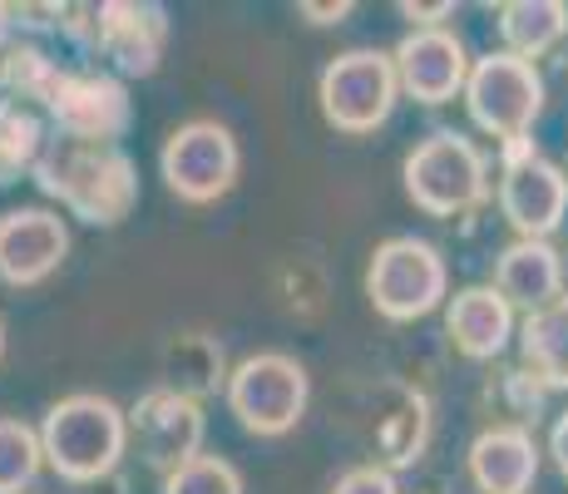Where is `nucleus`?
Listing matches in <instances>:
<instances>
[{
	"mask_svg": "<svg viewBox=\"0 0 568 494\" xmlns=\"http://www.w3.org/2000/svg\"><path fill=\"white\" fill-rule=\"evenodd\" d=\"M163 494H247L243 490V470L223 455H193L189 465L163 475Z\"/></svg>",
	"mask_w": 568,
	"mask_h": 494,
	"instance_id": "nucleus-25",
	"label": "nucleus"
},
{
	"mask_svg": "<svg viewBox=\"0 0 568 494\" xmlns=\"http://www.w3.org/2000/svg\"><path fill=\"white\" fill-rule=\"evenodd\" d=\"M519 366L539 381L544 391H568V292L559 302L539 306L515 326Z\"/></svg>",
	"mask_w": 568,
	"mask_h": 494,
	"instance_id": "nucleus-20",
	"label": "nucleus"
},
{
	"mask_svg": "<svg viewBox=\"0 0 568 494\" xmlns=\"http://www.w3.org/2000/svg\"><path fill=\"white\" fill-rule=\"evenodd\" d=\"M352 0H342V6H312V0H302V6H297V16L302 20H312V26H342V20L346 16H352Z\"/></svg>",
	"mask_w": 568,
	"mask_h": 494,
	"instance_id": "nucleus-30",
	"label": "nucleus"
},
{
	"mask_svg": "<svg viewBox=\"0 0 568 494\" xmlns=\"http://www.w3.org/2000/svg\"><path fill=\"white\" fill-rule=\"evenodd\" d=\"M390 64H396L400 94L425 109H440V104H450V99H460V90H465L469 50L450 26L410 30V36L390 50Z\"/></svg>",
	"mask_w": 568,
	"mask_h": 494,
	"instance_id": "nucleus-14",
	"label": "nucleus"
},
{
	"mask_svg": "<svg viewBox=\"0 0 568 494\" xmlns=\"http://www.w3.org/2000/svg\"><path fill=\"white\" fill-rule=\"evenodd\" d=\"M45 470L64 480V485H104L129 455V421L124 405H114L100 391H70L45 411L36 425Z\"/></svg>",
	"mask_w": 568,
	"mask_h": 494,
	"instance_id": "nucleus-2",
	"label": "nucleus"
},
{
	"mask_svg": "<svg viewBox=\"0 0 568 494\" xmlns=\"http://www.w3.org/2000/svg\"><path fill=\"white\" fill-rule=\"evenodd\" d=\"M169 50V10L154 0H100V50L114 80H149Z\"/></svg>",
	"mask_w": 568,
	"mask_h": 494,
	"instance_id": "nucleus-12",
	"label": "nucleus"
},
{
	"mask_svg": "<svg viewBox=\"0 0 568 494\" xmlns=\"http://www.w3.org/2000/svg\"><path fill=\"white\" fill-rule=\"evenodd\" d=\"M45 470L40 435L20 415H0V494H30V485Z\"/></svg>",
	"mask_w": 568,
	"mask_h": 494,
	"instance_id": "nucleus-24",
	"label": "nucleus"
},
{
	"mask_svg": "<svg viewBox=\"0 0 568 494\" xmlns=\"http://www.w3.org/2000/svg\"><path fill=\"white\" fill-rule=\"evenodd\" d=\"M64 64L40 46V40H6L0 46V99L16 109H45Z\"/></svg>",
	"mask_w": 568,
	"mask_h": 494,
	"instance_id": "nucleus-22",
	"label": "nucleus"
},
{
	"mask_svg": "<svg viewBox=\"0 0 568 494\" xmlns=\"http://www.w3.org/2000/svg\"><path fill=\"white\" fill-rule=\"evenodd\" d=\"M495 26H499V40H505L499 50L534 64L564 46L568 6L564 0H505V6H495Z\"/></svg>",
	"mask_w": 568,
	"mask_h": 494,
	"instance_id": "nucleus-21",
	"label": "nucleus"
},
{
	"mask_svg": "<svg viewBox=\"0 0 568 494\" xmlns=\"http://www.w3.org/2000/svg\"><path fill=\"white\" fill-rule=\"evenodd\" d=\"M332 494H400V485H396V475L381 465H352L332 485Z\"/></svg>",
	"mask_w": 568,
	"mask_h": 494,
	"instance_id": "nucleus-27",
	"label": "nucleus"
},
{
	"mask_svg": "<svg viewBox=\"0 0 568 494\" xmlns=\"http://www.w3.org/2000/svg\"><path fill=\"white\" fill-rule=\"evenodd\" d=\"M6 40H10V30H6V16H0V46H6Z\"/></svg>",
	"mask_w": 568,
	"mask_h": 494,
	"instance_id": "nucleus-32",
	"label": "nucleus"
},
{
	"mask_svg": "<svg viewBox=\"0 0 568 494\" xmlns=\"http://www.w3.org/2000/svg\"><path fill=\"white\" fill-rule=\"evenodd\" d=\"M515 326L519 316L509 312V302L489 282H475V288L445 296V336L469 361H499L515 342Z\"/></svg>",
	"mask_w": 568,
	"mask_h": 494,
	"instance_id": "nucleus-16",
	"label": "nucleus"
},
{
	"mask_svg": "<svg viewBox=\"0 0 568 494\" xmlns=\"http://www.w3.org/2000/svg\"><path fill=\"white\" fill-rule=\"evenodd\" d=\"M564 173H568V169H564Z\"/></svg>",
	"mask_w": 568,
	"mask_h": 494,
	"instance_id": "nucleus-36",
	"label": "nucleus"
},
{
	"mask_svg": "<svg viewBox=\"0 0 568 494\" xmlns=\"http://www.w3.org/2000/svg\"><path fill=\"white\" fill-rule=\"evenodd\" d=\"M489 395H495L499 415H505L499 425H524V431H534V421L549 411V391H544L524 366L499 371V376L489 381Z\"/></svg>",
	"mask_w": 568,
	"mask_h": 494,
	"instance_id": "nucleus-26",
	"label": "nucleus"
},
{
	"mask_svg": "<svg viewBox=\"0 0 568 494\" xmlns=\"http://www.w3.org/2000/svg\"><path fill=\"white\" fill-rule=\"evenodd\" d=\"M0 361H6V322H0Z\"/></svg>",
	"mask_w": 568,
	"mask_h": 494,
	"instance_id": "nucleus-31",
	"label": "nucleus"
},
{
	"mask_svg": "<svg viewBox=\"0 0 568 494\" xmlns=\"http://www.w3.org/2000/svg\"><path fill=\"white\" fill-rule=\"evenodd\" d=\"M564 272H568V252H564Z\"/></svg>",
	"mask_w": 568,
	"mask_h": 494,
	"instance_id": "nucleus-34",
	"label": "nucleus"
},
{
	"mask_svg": "<svg viewBox=\"0 0 568 494\" xmlns=\"http://www.w3.org/2000/svg\"><path fill=\"white\" fill-rule=\"evenodd\" d=\"M435 435V411L425 401V391H410V386H386L381 391V411H376V450L381 470H410L415 460L425 455Z\"/></svg>",
	"mask_w": 568,
	"mask_h": 494,
	"instance_id": "nucleus-18",
	"label": "nucleus"
},
{
	"mask_svg": "<svg viewBox=\"0 0 568 494\" xmlns=\"http://www.w3.org/2000/svg\"><path fill=\"white\" fill-rule=\"evenodd\" d=\"M316 99H322V119L336 134H352V139L376 134L396 114V99H400L390 50L362 46L326 60L322 80H316Z\"/></svg>",
	"mask_w": 568,
	"mask_h": 494,
	"instance_id": "nucleus-7",
	"label": "nucleus"
},
{
	"mask_svg": "<svg viewBox=\"0 0 568 494\" xmlns=\"http://www.w3.org/2000/svg\"><path fill=\"white\" fill-rule=\"evenodd\" d=\"M465 114L479 134L499 139H519V134H534L544 114V74L539 64L519 60L509 50H489L479 60H469V74H465Z\"/></svg>",
	"mask_w": 568,
	"mask_h": 494,
	"instance_id": "nucleus-6",
	"label": "nucleus"
},
{
	"mask_svg": "<svg viewBox=\"0 0 568 494\" xmlns=\"http://www.w3.org/2000/svg\"><path fill=\"white\" fill-rule=\"evenodd\" d=\"M223 401L233 421L257 441H282L302 425L312 405V376L287 351H253L237 366H227Z\"/></svg>",
	"mask_w": 568,
	"mask_h": 494,
	"instance_id": "nucleus-4",
	"label": "nucleus"
},
{
	"mask_svg": "<svg viewBox=\"0 0 568 494\" xmlns=\"http://www.w3.org/2000/svg\"><path fill=\"white\" fill-rule=\"evenodd\" d=\"M465 465H469V480H475L479 494H534L544 450L534 441V431L495 421L469 441Z\"/></svg>",
	"mask_w": 568,
	"mask_h": 494,
	"instance_id": "nucleus-15",
	"label": "nucleus"
},
{
	"mask_svg": "<svg viewBox=\"0 0 568 494\" xmlns=\"http://www.w3.org/2000/svg\"><path fill=\"white\" fill-rule=\"evenodd\" d=\"M237 173H243V149L217 119H189L159 149V179L179 203H217L237 189Z\"/></svg>",
	"mask_w": 568,
	"mask_h": 494,
	"instance_id": "nucleus-8",
	"label": "nucleus"
},
{
	"mask_svg": "<svg viewBox=\"0 0 568 494\" xmlns=\"http://www.w3.org/2000/svg\"><path fill=\"white\" fill-rule=\"evenodd\" d=\"M400 16L410 20V30H435V26H445V20L455 16V6H450V0H440V6H410V0H406V6H400Z\"/></svg>",
	"mask_w": 568,
	"mask_h": 494,
	"instance_id": "nucleus-28",
	"label": "nucleus"
},
{
	"mask_svg": "<svg viewBox=\"0 0 568 494\" xmlns=\"http://www.w3.org/2000/svg\"><path fill=\"white\" fill-rule=\"evenodd\" d=\"M45 119L50 134L74 139V144H119L134 129V99H129V84L109 70H64L45 104Z\"/></svg>",
	"mask_w": 568,
	"mask_h": 494,
	"instance_id": "nucleus-9",
	"label": "nucleus"
},
{
	"mask_svg": "<svg viewBox=\"0 0 568 494\" xmlns=\"http://www.w3.org/2000/svg\"><path fill=\"white\" fill-rule=\"evenodd\" d=\"M499 218L515 228V238L529 243H549L568 218V173L554 159L534 153V159L499 169Z\"/></svg>",
	"mask_w": 568,
	"mask_h": 494,
	"instance_id": "nucleus-13",
	"label": "nucleus"
},
{
	"mask_svg": "<svg viewBox=\"0 0 568 494\" xmlns=\"http://www.w3.org/2000/svg\"><path fill=\"white\" fill-rule=\"evenodd\" d=\"M564 40H568V36H564ZM564 70H568V54H564Z\"/></svg>",
	"mask_w": 568,
	"mask_h": 494,
	"instance_id": "nucleus-33",
	"label": "nucleus"
},
{
	"mask_svg": "<svg viewBox=\"0 0 568 494\" xmlns=\"http://www.w3.org/2000/svg\"><path fill=\"white\" fill-rule=\"evenodd\" d=\"M564 252L554 243H529V238H515L495 252V278L489 288L509 302V312H539V306L559 302L564 296Z\"/></svg>",
	"mask_w": 568,
	"mask_h": 494,
	"instance_id": "nucleus-17",
	"label": "nucleus"
},
{
	"mask_svg": "<svg viewBox=\"0 0 568 494\" xmlns=\"http://www.w3.org/2000/svg\"><path fill=\"white\" fill-rule=\"evenodd\" d=\"M445 296H450V268H445V252L435 243L415 233H396L376 243L366 262V302L376 306V316L406 326L445 306Z\"/></svg>",
	"mask_w": 568,
	"mask_h": 494,
	"instance_id": "nucleus-5",
	"label": "nucleus"
},
{
	"mask_svg": "<svg viewBox=\"0 0 568 494\" xmlns=\"http://www.w3.org/2000/svg\"><path fill=\"white\" fill-rule=\"evenodd\" d=\"M45 134H50V129H45V119H40V114L16 109V104H0V189L30 179Z\"/></svg>",
	"mask_w": 568,
	"mask_h": 494,
	"instance_id": "nucleus-23",
	"label": "nucleus"
},
{
	"mask_svg": "<svg viewBox=\"0 0 568 494\" xmlns=\"http://www.w3.org/2000/svg\"><path fill=\"white\" fill-rule=\"evenodd\" d=\"M129 421V445L139 450L149 470L169 475V470L189 465L193 455H203V441H207V415L199 401L179 391H163V386H149L134 405L124 411Z\"/></svg>",
	"mask_w": 568,
	"mask_h": 494,
	"instance_id": "nucleus-10",
	"label": "nucleus"
},
{
	"mask_svg": "<svg viewBox=\"0 0 568 494\" xmlns=\"http://www.w3.org/2000/svg\"><path fill=\"white\" fill-rule=\"evenodd\" d=\"M159 386L163 391H179L189 401H207L227 386V356L223 342L207 332H179L169 336L159 351Z\"/></svg>",
	"mask_w": 568,
	"mask_h": 494,
	"instance_id": "nucleus-19",
	"label": "nucleus"
},
{
	"mask_svg": "<svg viewBox=\"0 0 568 494\" xmlns=\"http://www.w3.org/2000/svg\"><path fill=\"white\" fill-rule=\"evenodd\" d=\"M70 258V228L54 208L26 203L0 213V288H40Z\"/></svg>",
	"mask_w": 568,
	"mask_h": 494,
	"instance_id": "nucleus-11",
	"label": "nucleus"
},
{
	"mask_svg": "<svg viewBox=\"0 0 568 494\" xmlns=\"http://www.w3.org/2000/svg\"><path fill=\"white\" fill-rule=\"evenodd\" d=\"M0 104H6V99H0Z\"/></svg>",
	"mask_w": 568,
	"mask_h": 494,
	"instance_id": "nucleus-35",
	"label": "nucleus"
},
{
	"mask_svg": "<svg viewBox=\"0 0 568 494\" xmlns=\"http://www.w3.org/2000/svg\"><path fill=\"white\" fill-rule=\"evenodd\" d=\"M549 460H554V470H559L564 485H568V405L554 415V425H549Z\"/></svg>",
	"mask_w": 568,
	"mask_h": 494,
	"instance_id": "nucleus-29",
	"label": "nucleus"
},
{
	"mask_svg": "<svg viewBox=\"0 0 568 494\" xmlns=\"http://www.w3.org/2000/svg\"><path fill=\"white\" fill-rule=\"evenodd\" d=\"M406 198L430 218H465L489 198V153L460 129H435L400 163Z\"/></svg>",
	"mask_w": 568,
	"mask_h": 494,
	"instance_id": "nucleus-3",
	"label": "nucleus"
},
{
	"mask_svg": "<svg viewBox=\"0 0 568 494\" xmlns=\"http://www.w3.org/2000/svg\"><path fill=\"white\" fill-rule=\"evenodd\" d=\"M30 183L90 228H119L139 208V163L124 144H74L45 134Z\"/></svg>",
	"mask_w": 568,
	"mask_h": 494,
	"instance_id": "nucleus-1",
	"label": "nucleus"
}]
</instances>
